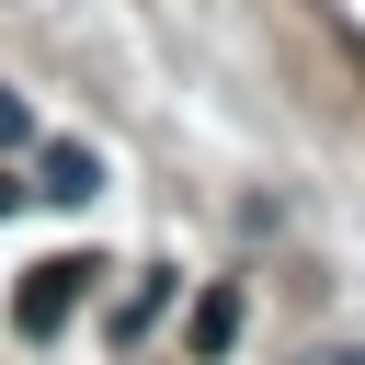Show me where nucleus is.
I'll return each mask as SVG.
<instances>
[{
    "mask_svg": "<svg viewBox=\"0 0 365 365\" xmlns=\"http://www.w3.org/2000/svg\"><path fill=\"white\" fill-rule=\"evenodd\" d=\"M80 297H91V262H80V251H57V262H34V274H23V297H11V331H23V342H57Z\"/></svg>",
    "mask_w": 365,
    "mask_h": 365,
    "instance_id": "nucleus-1",
    "label": "nucleus"
},
{
    "mask_svg": "<svg viewBox=\"0 0 365 365\" xmlns=\"http://www.w3.org/2000/svg\"><path fill=\"white\" fill-rule=\"evenodd\" d=\"M34 194H46V205H91V194H103V160L68 148V137H46V148H34Z\"/></svg>",
    "mask_w": 365,
    "mask_h": 365,
    "instance_id": "nucleus-2",
    "label": "nucleus"
},
{
    "mask_svg": "<svg viewBox=\"0 0 365 365\" xmlns=\"http://www.w3.org/2000/svg\"><path fill=\"white\" fill-rule=\"evenodd\" d=\"M228 342H240V297L205 285V297H194V354H228Z\"/></svg>",
    "mask_w": 365,
    "mask_h": 365,
    "instance_id": "nucleus-3",
    "label": "nucleus"
},
{
    "mask_svg": "<svg viewBox=\"0 0 365 365\" xmlns=\"http://www.w3.org/2000/svg\"><path fill=\"white\" fill-rule=\"evenodd\" d=\"M0 148H34V114H23V91H0Z\"/></svg>",
    "mask_w": 365,
    "mask_h": 365,
    "instance_id": "nucleus-4",
    "label": "nucleus"
},
{
    "mask_svg": "<svg viewBox=\"0 0 365 365\" xmlns=\"http://www.w3.org/2000/svg\"><path fill=\"white\" fill-rule=\"evenodd\" d=\"M23 205H34V182H23V171H0V217H23Z\"/></svg>",
    "mask_w": 365,
    "mask_h": 365,
    "instance_id": "nucleus-5",
    "label": "nucleus"
},
{
    "mask_svg": "<svg viewBox=\"0 0 365 365\" xmlns=\"http://www.w3.org/2000/svg\"><path fill=\"white\" fill-rule=\"evenodd\" d=\"M297 365H365V354H342V342H331V354H297Z\"/></svg>",
    "mask_w": 365,
    "mask_h": 365,
    "instance_id": "nucleus-6",
    "label": "nucleus"
}]
</instances>
